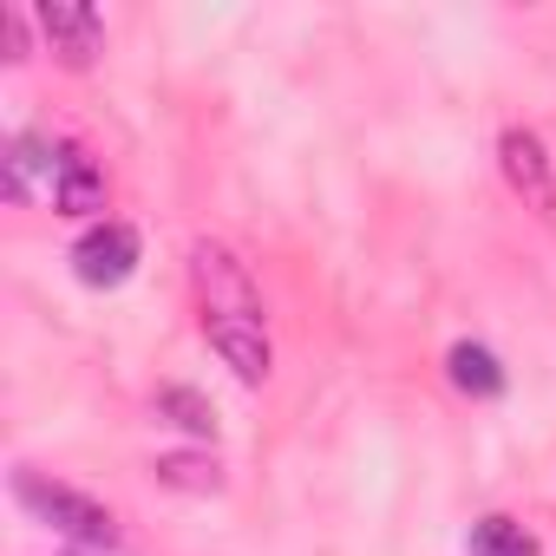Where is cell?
Masks as SVG:
<instances>
[{
  "label": "cell",
  "mask_w": 556,
  "mask_h": 556,
  "mask_svg": "<svg viewBox=\"0 0 556 556\" xmlns=\"http://www.w3.org/2000/svg\"><path fill=\"white\" fill-rule=\"evenodd\" d=\"M151 478L170 484V491H197V497L223 491V465L216 458H197V452H157L151 458Z\"/></svg>",
  "instance_id": "obj_9"
},
{
  "label": "cell",
  "mask_w": 556,
  "mask_h": 556,
  "mask_svg": "<svg viewBox=\"0 0 556 556\" xmlns=\"http://www.w3.org/2000/svg\"><path fill=\"white\" fill-rule=\"evenodd\" d=\"M40 34H47L53 60L66 73H86L105 53V21H99V8H86V0H40Z\"/></svg>",
  "instance_id": "obj_4"
},
{
  "label": "cell",
  "mask_w": 556,
  "mask_h": 556,
  "mask_svg": "<svg viewBox=\"0 0 556 556\" xmlns=\"http://www.w3.org/2000/svg\"><path fill=\"white\" fill-rule=\"evenodd\" d=\"M131 268H138V229L118 223V216L92 223V229L73 242V275H79L86 289H118Z\"/></svg>",
  "instance_id": "obj_5"
},
{
  "label": "cell",
  "mask_w": 556,
  "mask_h": 556,
  "mask_svg": "<svg viewBox=\"0 0 556 556\" xmlns=\"http://www.w3.org/2000/svg\"><path fill=\"white\" fill-rule=\"evenodd\" d=\"M445 374H452V387L471 393V400H497V393H504V367H497V354L478 348V341H458V348L445 354Z\"/></svg>",
  "instance_id": "obj_8"
},
{
  "label": "cell",
  "mask_w": 556,
  "mask_h": 556,
  "mask_svg": "<svg viewBox=\"0 0 556 556\" xmlns=\"http://www.w3.org/2000/svg\"><path fill=\"white\" fill-rule=\"evenodd\" d=\"M471 556H543V543L517 523V517H504V510H491V517H478L471 523V543H465Z\"/></svg>",
  "instance_id": "obj_10"
},
{
  "label": "cell",
  "mask_w": 556,
  "mask_h": 556,
  "mask_svg": "<svg viewBox=\"0 0 556 556\" xmlns=\"http://www.w3.org/2000/svg\"><path fill=\"white\" fill-rule=\"evenodd\" d=\"M190 282H197L203 315H249V321H262V295H255L249 268L236 262L229 242H210V236L190 242Z\"/></svg>",
  "instance_id": "obj_2"
},
{
  "label": "cell",
  "mask_w": 556,
  "mask_h": 556,
  "mask_svg": "<svg viewBox=\"0 0 556 556\" xmlns=\"http://www.w3.org/2000/svg\"><path fill=\"white\" fill-rule=\"evenodd\" d=\"M0 40H8V60H27V27L14 8H0Z\"/></svg>",
  "instance_id": "obj_12"
},
{
  "label": "cell",
  "mask_w": 556,
  "mask_h": 556,
  "mask_svg": "<svg viewBox=\"0 0 556 556\" xmlns=\"http://www.w3.org/2000/svg\"><path fill=\"white\" fill-rule=\"evenodd\" d=\"M14 497H21L47 530H60L66 543H79V549H125V530H118V517H112L99 497H86V491H73V484H60V478H40L34 465L14 471Z\"/></svg>",
  "instance_id": "obj_1"
},
{
  "label": "cell",
  "mask_w": 556,
  "mask_h": 556,
  "mask_svg": "<svg viewBox=\"0 0 556 556\" xmlns=\"http://www.w3.org/2000/svg\"><path fill=\"white\" fill-rule=\"evenodd\" d=\"M497 164H504V184L523 197V210L556 216V164H549V151H543V138L530 125H510L497 138Z\"/></svg>",
  "instance_id": "obj_3"
},
{
  "label": "cell",
  "mask_w": 556,
  "mask_h": 556,
  "mask_svg": "<svg viewBox=\"0 0 556 556\" xmlns=\"http://www.w3.org/2000/svg\"><path fill=\"white\" fill-rule=\"evenodd\" d=\"M105 197H112V184H105V170L79 151V144H60V170H53V210L60 216H99L105 210Z\"/></svg>",
  "instance_id": "obj_7"
},
{
  "label": "cell",
  "mask_w": 556,
  "mask_h": 556,
  "mask_svg": "<svg viewBox=\"0 0 556 556\" xmlns=\"http://www.w3.org/2000/svg\"><path fill=\"white\" fill-rule=\"evenodd\" d=\"M203 341L210 354L242 380V387H262L275 374V348H268V328L249 321V315H203Z\"/></svg>",
  "instance_id": "obj_6"
},
{
  "label": "cell",
  "mask_w": 556,
  "mask_h": 556,
  "mask_svg": "<svg viewBox=\"0 0 556 556\" xmlns=\"http://www.w3.org/2000/svg\"><path fill=\"white\" fill-rule=\"evenodd\" d=\"M157 419H170V426H184L190 439H216V413H210V400L203 393H190V387H157Z\"/></svg>",
  "instance_id": "obj_11"
}]
</instances>
